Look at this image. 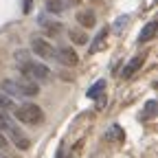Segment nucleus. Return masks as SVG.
I'll use <instances>...</instances> for the list:
<instances>
[{
    "label": "nucleus",
    "mask_w": 158,
    "mask_h": 158,
    "mask_svg": "<svg viewBox=\"0 0 158 158\" xmlns=\"http://www.w3.org/2000/svg\"><path fill=\"white\" fill-rule=\"evenodd\" d=\"M0 134H7L11 141H13V145H18L20 149H29V145H31V141L27 138V134L20 130L13 123V118H9L2 110H0Z\"/></svg>",
    "instance_id": "1"
},
{
    "label": "nucleus",
    "mask_w": 158,
    "mask_h": 158,
    "mask_svg": "<svg viewBox=\"0 0 158 158\" xmlns=\"http://www.w3.org/2000/svg\"><path fill=\"white\" fill-rule=\"evenodd\" d=\"M13 114L20 123H27V125H40L44 121V112L40 106L35 103H22V106H18L13 108Z\"/></svg>",
    "instance_id": "2"
},
{
    "label": "nucleus",
    "mask_w": 158,
    "mask_h": 158,
    "mask_svg": "<svg viewBox=\"0 0 158 158\" xmlns=\"http://www.w3.org/2000/svg\"><path fill=\"white\" fill-rule=\"evenodd\" d=\"M123 130L121 127H118V125H112L110 127V132H108V138H114V141H123Z\"/></svg>",
    "instance_id": "15"
},
{
    "label": "nucleus",
    "mask_w": 158,
    "mask_h": 158,
    "mask_svg": "<svg viewBox=\"0 0 158 158\" xmlns=\"http://www.w3.org/2000/svg\"><path fill=\"white\" fill-rule=\"evenodd\" d=\"M127 20H130L127 15H121V18H116V22H114V31L118 33V31H121V29H123V27L127 24Z\"/></svg>",
    "instance_id": "17"
},
{
    "label": "nucleus",
    "mask_w": 158,
    "mask_h": 158,
    "mask_svg": "<svg viewBox=\"0 0 158 158\" xmlns=\"http://www.w3.org/2000/svg\"><path fill=\"white\" fill-rule=\"evenodd\" d=\"M66 2H70V5H79L81 0H66Z\"/></svg>",
    "instance_id": "20"
},
{
    "label": "nucleus",
    "mask_w": 158,
    "mask_h": 158,
    "mask_svg": "<svg viewBox=\"0 0 158 158\" xmlns=\"http://www.w3.org/2000/svg\"><path fill=\"white\" fill-rule=\"evenodd\" d=\"M70 40L75 44H86L88 42V35L84 31H79V29H70Z\"/></svg>",
    "instance_id": "14"
},
{
    "label": "nucleus",
    "mask_w": 158,
    "mask_h": 158,
    "mask_svg": "<svg viewBox=\"0 0 158 158\" xmlns=\"http://www.w3.org/2000/svg\"><path fill=\"white\" fill-rule=\"evenodd\" d=\"M55 57L62 62L64 66H75L77 62H79V57H77V53L73 51V48H68V46H62V48H57L55 51Z\"/></svg>",
    "instance_id": "6"
},
{
    "label": "nucleus",
    "mask_w": 158,
    "mask_h": 158,
    "mask_svg": "<svg viewBox=\"0 0 158 158\" xmlns=\"http://www.w3.org/2000/svg\"><path fill=\"white\" fill-rule=\"evenodd\" d=\"M2 90L11 97H35L40 92L37 84L29 81V79H22V81H13V79H5L2 81Z\"/></svg>",
    "instance_id": "3"
},
{
    "label": "nucleus",
    "mask_w": 158,
    "mask_h": 158,
    "mask_svg": "<svg viewBox=\"0 0 158 158\" xmlns=\"http://www.w3.org/2000/svg\"><path fill=\"white\" fill-rule=\"evenodd\" d=\"M143 62H145V57H143V55H138V57H134L132 62H130V64H127V66H125V68H123L121 73H118V75H121L123 79H130V77H132V75H134V73H136L138 68L143 66Z\"/></svg>",
    "instance_id": "8"
},
{
    "label": "nucleus",
    "mask_w": 158,
    "mask_h": 158,
    "mask_svg": "<svg viewBox=\"0 0 158 158\" xmlns=\"http://www.w3.org/2000/svg\"><path fill=\"white\" fill-rule=\"evenodd\" d=\"M77 20H79V24L86 27V29L94 27V22H97L94 11H88V9H81V11H79V13H77Z\"/></svg>",
    "instance_id": "10"
},
{
    "label": "nucleus",
    "mask_w": 158,
    "mask_h": 158,
    "mask_svg": "<svg viewBox=\"0 0 158 158\" xmlns=\"http://www.w3.org/2000/svg\"><path fill=\"white\" fill-rule=\"evenodd\" d=\"M46 9L53 11V13H62L66 9V2L64 0H46Z\"/></svg>",
    "instance_id": "13"
},
{
    "label": "nucleus",
    "mask_w": 158,
    "mask_h": 158,
    "mask_svg": "<svg viewBox=\"0 0 158 158\" xmlns=\"http://www.w3.org/2000/svg\"><path fill=\"white\" fill-rule=\"evenodd\" d=\"M31 48H33L35 55H40L42 59H53L55 57V48L46 42V40H42V37H33L31 40Z\"/></svg>",
    "instance_id": "5"
},
{
    "label": "nucleus",
    "mask_w": 158,
    "mask_h": 158,
    "mask_svg": "<svg viewBox=\"0 0 158 158\" xmlns=\"http://www.w3.org/2000/svg\"><path fill=\"white\" fill-rule=\"evenodd\" d=\"M156 114H158V103L152 99V101L145 103V108H143V112H141V118H143V121H152Z\"/></svg>",
    "instance_id": "11"
},
{
    "label": "nucleus",
    "mask_w": 158,
    "mask_h": 158,
    "mask_svg": "<svg viewBox=\"0 0 158 158\" xmlns=\"http://www.w3.org/2000/svg\"><path fill=\"white\" fill-rule=\"evenodd\" d=\"M0 108H2V110H13L15 106L11 103V99L7 94H0Z\"/></svg>",
    "instance_id": "16"
},
{
    "label": "nucleus",
    "mask_w": 158,
    "mask_h": 158,
    "mask_svg": "<svg viewBox=\"0 0 158 158\" xmlns=\"http://www.w3.org/2000/svg\"><path fill=\"white\" fill-rule=\"evenodd\" d=\"M156 29H158V22H156V20L147 22V24L141 29V35H138V42H149V40L156 35Z\"/></svg>",
    "instance_id": "9"
},
{
    "label": "nucleus",
    "mask_w": 158,
    "mask_h": 158,
    "mask_svg": "<svg viewBox=\"0 0 158 158\" xmlns=\"http://www.w3.org/2000/svg\"><path fill=\"white\" fill-rule=\"evenodd\" d=\"M103 90H106V81H103V79H99L94 86L88 88V97L90 99H99V97H103Z\"/></svg>",
    "instance_id": "12"
},
{
    "label": "nucleus",
    "mask_w": 158,
    "mask_h": 158,
    "mask_svg": "<svg viewBox=\"0 0 158 158\" xmlns=\"http://www.w3.org/2000/svg\"><path fill=\"white\" fill-rule=\"evenodd\" d=\"M106 40H108V29L103 27L101 31L94 35L92 44H90V48H88V53H90V55H94V53H99V51H103V48H106Z\"/></svg>",
    "instance_id": "7"
},
{
    "label": "nucleus",
    "mask_w": 158,
    "mask_h": 158,
    "mask_svg": "<svg viewBox=\"0 0 158 158\" xmlns=\"http://www.w3.org/2000/svg\"><path fill=\"white\" fill-rule=\"evenodd\" d=\"M31 2H33V0H24V13L31 11Z\"/></svg>",
    "instance_id": "19"
},
{
    "label": "nucleus",
    "mask_w": 158,
    "mask_h": 158,
    "mask_svg": "<svg viewBox=\"0 0 158 158\" xmlns=\"http://www.w3.org/2000/svg\"><path fill=\"white\" fill-rule=\"evenodd\" d=\"M20 68H22L24 79H29V81H33V84L48 81V79H51V70H48L44 64H37V62H27V64H22Z\"/></svg>",
    "instance_id": "4"
},
{
    "label": "nucleus",
    "mask_w": 158,
    "mask_h": 158,
    "mask_svg": "<svg viewBox=\"0 0 158 158\" xmlns=\"http://www.w3.org/2000/svg\"><path fill=\"white\" fill-rule=\"evenodd\" d=\"M7 147H9V143H7V138H5L2 134H0V152L5 154V152H7Z\"/></svg>",
    "instance_id": "18"
}]
</instances>
